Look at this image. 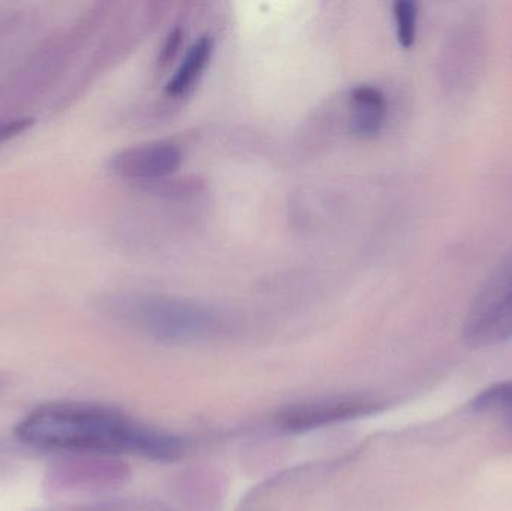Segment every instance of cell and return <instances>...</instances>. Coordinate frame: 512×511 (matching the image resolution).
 Returning <instances> with one entry per match:
<instances>
[{
  "label": "cell",
  "instance_id": "1",
  "mask_svg": "<svg viewBox=\"0 0 512 511\" xmlns=\"http://www.w3.org/2000/svg\"><path fill=\"white\" fill-rule=\"evenodd\" d=\"M17 435L33 449L92 455H138L174 461L183 443L174 435L140 425L101 405L54 402L24 417Z\"/></svg>",
  "mask_w": 512,
  "mask_h": 511
},
{
  "label": "cell",
  "instance_id": "2",
  "mask_svg": "<svg viewBox=\"0 0 512 511\" xmlns=\"http://www.w3.org/2000/svg\"><path fill=\"white\" fill-rule=\"evenodd\" d=\"M466 344L492 347L512 339V251L490 273L463 324Z\"/></svg>",
  "mask_w": 512,
  "mask_h": 511
},
{
  "label": "cell",
  "instance_id": "3",
  "mask_svg": "<svg viewBox=\"0 0 512 511\" xmlns=\"http://www.w3.org/2000/svg\"><path fill=\"white\" fill-rule=\"evenodd\" d=\"M378 404L358 396H336L288 405L276 414V425L292 434L316 431L337 423L361 419L378 411Z\"/></svg>",
  "mask_w": 512,
  "mask_h": 511
},
{
  "label": "cell",
  "instance_id": "4",
  "mask_svg": "<svg viewBox=\"0 0 512 511\" xmlns=\"http://www.w3.org/2000/svg\"><path fill=\"white\" fill-rule=\"evenodd\" d=\"M182 164L179 147L167 141L128 147L111 158L110 167L117 176L131 180H159L174 173Z\"/></svg>",
  "mask_w": 512,
  "mask_h": 511
},
{
  "label": "cell",
  "instance_id": "5",
  "mask_svg": "<svg viewBox=\"0 0 512 511\" xmlns=\"http://www.w3.org/2000/svg\"><path fill=\"white\" fill-rule=\"evenodd\" d=\"M146 321L147 326L159 338L171 339V341L200 338L212 327L210 320H207L206 315L201 312L173 308L171 305H168L167 308H156L147 312Z\"/></svg>",
  "mask_w": 512,
  "mask_h": 511
},
{
  "label": "cell",
  "instance_id": "6",
  "mask_svg": "<svg viewBox=\"0 0 512 511\" xmlns=\"http://www.w3.org/2000/svg\"><path fill=\"white\" fill-rule=\"evenodd\" d=\"M354 111L351 116L352 134L373 138L381 134L387 122L388 102L378 87L360 84L351 93Z\"/></svg>",
  "mask_w": 512,
  "mask_h": 511
},
{
  "label": "cell",
  "instance_id": "7",
  "mask_svg": "<svg viewBox=\"0 0 512 511\" xmlns=\"http://www.w3.org/2000/svg\"><path fill=\"white\" fill-rule=\"evenodd\" d=\"M213 50H215V42L210 36L204 35L198 38L189 47L188 53L183 57L173 77L165 84V92L176 98L191 92L209 66Z\"/></svg>",
  "mask_w": 512,
  "mask_h": 511
},
{
  "label": "cell",
  "instance_id": "8",
  "mask_svg": "<svg viewBox=\"0 0 512 511\" xmlns=\"http://www.w3.org/2000/svg\"><path fill=\"white\" fill-rule=\"evenodd\" d=\"M471 407L475 413L498 417L512 431V381L484 390L471 402Z\"/></svg>",
  "mask_w": 512,
  "mask_h": 511
},
{
  "label": "cell",
  "instance_id": "9",
  "mask_svg": "<svg viewBox=\"0 0 512 511\" xmlns=\"http://www.w3.org/2000/svg\"><path fill=\"white\" fill-rule=\"evenodd\" d=\"M396 36L403 48L414 47L417 38L418 9L411 0H399L393 6Z\"/></svg>",
  "mask_w": 512,
  "mask_h": 511
},
{
  "label": "cell",
  "instance_id": "10",
  "mask_svg": "<svg viewBox=\"0 0 512 511\" xmlns=\"http://www.w3.org/2000/svg\"><path fill=\"white\" fill-rule=\"evenodd\" d=\"M33 120L21 117V119L6 120V122L0 123V143L12 140V138L20 135L21 132L26 131L32 126Z\"/></svg>",
  "mask_w": 512,
  "mask_h": 511
},
{
  "label": "cell",
  "instance_id": "11",
  "mask_svg": "<svg viewBox=\"0 0 512 511\" xmlns=\"http://www.w3.org/2000/svg\"><path fill=\"white\" fill-rule=\"evenodd\" d=\"M180 42H182V32H180V29L171 30L167 41H165L164 47H162L161 54H159V62H170V60L176 56V51L177 48L180 47Z\"/></svg>",
  "mask_w": 512,
  "mask_h": 511
}]
</instances>
